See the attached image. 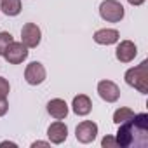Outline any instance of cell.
<instances>
[{"mask_svg":"<svg viewBox=\"0 0 148 148\" xmlns=\"http://www.w3.org/2000/svg\"><path fill=\"white\" fill-rule=\"evenodd\" d=\"M117 145L122 148H146L148 146V113H134L129 120L119 124Z\"/></svg>","mask_w":148,"mask_h":148,"instance_id":"6da1fadb","label":"cell"},{"mask_svg":"<svg viewBox=\"0 0 148 148\" xmlns=\"http://www.w3.org/2000/svg\"><path fill=\"white\" fill-rule=\"evenodd\" d=\"M125 84L139 91L141 94H148V61H141L138 66L129 68L125 71Z\"/></svg>","mask_w":148,"mask_h":148,"instance_id":"7a4b0ae2","label":"cell"},{"mask_svg":"<svg viewBox=\"0 0 148 148\" xmlns=\"http://www.w3.org/2000/svg\"><path fill=\"white\" fill-rule=\"evenodd\" d=\"M124 5L117 0H105L99 5V16L106 21V23H119L124 19Z\"/></svg>","mask_w":148,"mask_h":148,"instance_id":"3957f363","label":"cell"},{"mask_svg":"<svg viewBox=\"0 0 148 148\" xmlns=\"http://www.w3.org/2000/svg\"><path fill=\"white\" fill-rule=\"evenodd\" d=\"M42 40V32L35 23H26L21 28V42L28 49H35Z\"/></svg>","mask_w":148,"mask_h":148,"instance_id":"277c9868","label":"cell"},{"mask_svg":"<svg viewBox=\"0 0 148 148\" xmlns=\"http://www.w3.org/2000/svg\"><path fill=\"white\" fill-rule=\"evenodd\" d=\"M4 58H5V61L11 63V64H19V63H23V61L28 58V47H26L23 42H12V44L5 49Z\"/></svg>","mask_w":148,"mask_h":148,"instance_id":"5b68a950","label":"cell"},{"mask_svg":"<svg viewBox=\"0 0 148 148\" xmlns=\"http://www.w3.org/2000/svg\"><path fill=\"white\" fill-rule=\"evenodd\" d=\"M96 136H98V125H96L94 122H91V120L80 122V124L77 125V129H75V138H77V141H80V143H84V145L92 143V141L96 139Z\"/></svg>","mask_w":148,"mask_h":148,"instance_id":"8992f818","label":"cell"},{"mask_svg":"<svg viewBox=\"0 0 148 148\" xmlns=\"http://www.w3.org/2000/svg\"><path fill=\"white\" fill-rule=\"evenodd\" d=\"M45 68H44V64L42 63H38V61H33V63H30L28 66H26V70H25V80L30 84V86H40L44 80H45Z\"/></svg>","mask_w":148,"mask_h":148,"instance_id":"52a82bcc","label":"cell"},{"mask_svg":"<svg viewBox=\"0 0 148 148\" xmlns=\"http://www.w3.org/2000/svg\"><path fill=\"white\" fill-rule=\"evenodd\" d=\"M98 94L103 101L106 103H115L119 98H120V89L115 82L112 80H101L98 84Z\"/></svg>","mask_w":148,"mask_h":148,"instance_id":"ba28073f","label":"cell"},{"mask_svg":"<svg viewBox=\"0 0 148 148\" xmlns=\"http://www.w3.org/2000/svg\"><path fill=\"white\" fill-rule=\"evenodd\" d=\"M136 54H138V47L131 40H122L115 49V56L120 63H131L136 58Z\"/></svg>","mask_w":148,"mask_h":148,"instance_id":"9c48e42d","label":"cell"},{"mask_svg":"<svg viewBox=\"0 0 148 148\" xmlns=\"http://www.w3.org/2000/svg\"><path fill=\"white\" fill-rule=\"evenodd\" d=\"M47 136H49V141H51V143L61 145V143L66 141V138H68V127H66V124H63L61 120L51 124L49 129H47Z\"/></svg>","mask_w":148,"mask_h":148,"instance_id":"30bf717a","label":"cell"},{"mask_svg":"<svg viewBox=\"0 0 148 148\" xmlns=\"http://www.w3.org/2000/svg\"><path fill=\"white\" fill-rule=\"evenodd\" d=\"M120 38V33L113 28H101L94 33V42L99 44V45H112V44H117Z\"/></svg>","mask_w":148,"mask_h":148,"instance_id":"8fae6325","label":"cell"},{"mask_svg":"<svg viewBox=\"0 0 148 148\" xmlns=\"http://www.w3.org/2000/svg\"><path fill=\"white\" fill-rule=\"evenodd\" d=\"M47 112H49V115L54 117L56 120H63V119H66V115H68V105H66L64 99L56 98V99H51V101L47 103Z\"/></svg>","mask_w":148,"mask_h":148,"instance_id":"7c38bea8","label":"cell"},{"mask_svg":"<svg viewBox=\"0 0 148 148\" xmlns=\"http://www.w3.org/2000/svg\"><path fill=\"white\" fill-rule=\"evenodd\" d=\"M71 108H73V112H75L77 115L84 117V115H89V113H91V110H92V101L89 99V96L79 94V96L73 98Z\"/></svg>","mask_w":148,"mask_h":148,"instance_id":"4fadbf2b","label":"cell"},{"mask_svg":"<svg viewBox=\"0 0 148 148\" xmlns=\"http://www.w3.org/2000/svg\"><path fill=\"white\" fill-rule=\"evenodd\" d=\"M0 9L5 16H18L21 12V0H0Z\"/></svg>","mask_w":148,"mask_h":148,"instance_id":"5bb4252c","label":"cell"},{"mask_svg":"<svg viewBox=\"0 0 148 148\" xmlns=\"http://www.w3.org/2000/svg\"><path fill=\"white\" fill-rule=\"evenodd\" d=\"M132 115H134V112H132L131 108H119V110H115V113H113V122H115V124H122V122L129 120Z\"/></svg>","mask_w":148,"mask_h":148,"instance_id":"9a60e30c","label":"cell"},{"mask_svg":"<svg viewBox=\"0 0 148 148\" xmlns=\"http://www.w3.org/2000/svg\"><path fill=\"white\" fill-rule=\"evenodd\" d=\"M12 42H14V38H12V35H11L9 32H0V56H4L5 49H7Z\"/></svg>","mask_w":148,"mask_h":148,"instance_id":"2e32d148","label":"cell"},{"mask_svg":"<svg viewBox=\"0 0 148 148\" xmlns=\"http://www.w3.org/2000/svg\"><path fill=\"white\" fill-rule=\"evenodd\" d=\"M9 91H11V86L7 82V79L0 77V98H7L9 96Z\"/></svg>","mask_w":148,"mask_h":148,"instance_id":"e0dca14e","label":"cell"},{"mask_svg":"<svg viewBox=\"0 0 148 148\" xmlns=\"http://www.w3.org/2000/svg\"><path fill=\"white\" fill-rule=\"evenodd\" d=\"M101 146H105V148H115L119 145H117V139L113 136H105L103 141H101Z\"/></svg>","mask_w":148,"mask_h":148,"instance_id":"ac0fdd59","label":"cell"},{"mask_svg":"<svg viewBox=\"0 0 148 148\" xmlns=\"http://www.w3.org/2000/svg\"><path fill=\"white\" fill-rule=\"evenodd\" d=\"M9 110V103H7V98H0V117H4Z\"/></svg>","mask_w":148,"mask_h":148,"instance_id":"d6986e66","label":"cell"},{"mask_svg":"<svg viewBox=\"0 0 148 148\" xmlns=\"http://www.w3.org/2000/svg\"><path fill=\"white\" fill-rule=\"evenodd\" d=\"M127 2H129L131 5H141V4L145 2V0H127Z\"/></svg>","mask_w":148,"mask_h":148,"instance_id":"ffe728a7","label":"cell"},{"mask_svg":"<svg viewBox=\"0 0 148 148\" xmlns=\"http://www.w3.org/2000/svg\"><path fill=\"white\" fill-rule=\"evenodd\" d=\"M0 146H18L16 143H11V141H2L0 143Z\"/></svg>","mask_w":148,"mask_h":148,"instance_id":"44dd1931","label":"cell"},{"mask_svg":"<svg viewBox=\"0 0 148 148\" xmlns=\"http://www.w3.org/2000/svg\"><path fill=\"white\" fill-rule=\"evenodd\" d=\"M47 145H49V143H45V141H35L32 146H47Z\"/></svg>","mask_w":148,"mask_h":148,"instance_id":"7402d4cb","label":"cell"}]
</instances>
